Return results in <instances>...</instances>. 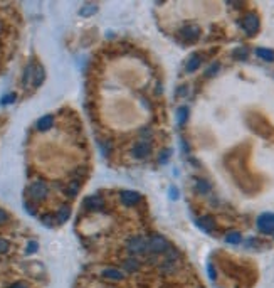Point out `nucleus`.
Masks as SVG:
<instances>
[{
  "mask_svg": "<svg viewBox=\"0 0 274 288\" xmlns=\"http://www.w3.org/2000/svg\"><path fill=\"white\" fill-rule=\"evenodd\" d=\"M49 194V187H47L46 182L42 180H35L29 185V196L32 200H44Z\"/></svg>",
  "mask_w": 274,
  "mask_h": 288,
  "instance_id": "nucleus-1",
  "label": "nucleus"
},
{
  "mask_svg": "<svg viewBox=\"0 0 274 288\" xmlns=\"http://www.w3.org/2000/svg\"><path fill=\"white\" fill-rule=\"evenodd\" d=\"M126 250L131 254H141L145 251H148V241L143 236H133V238L128 239L126 243Z\"/></svg>",
  "mask_w": 274,
  "mask_h": 288,
  "instance_id": "nucleus-2",
  "label": "nucleus"
},
{
  "mask_svg": "<svg viewBox=\"0 0 274 288\" xmlns=\"http://www.w3.org/2000/svg\"><path fill=\"white\" fill-rule=\"evenodd\" d=\"M240 25H242L244 32H246L247 36H256L259 27H261V22H259V17L256 16V14H247V16H244V19L240 20Z\"/></svg>",
  "mask_w": 274,
  "mask_h": 288,
  "instance_id": "nucleus-3",
  "label": "nucleus"
},
{
  "mask_svg": "<svg viewBox=\"0 0 274 288\" xmlns=\"http://www.w3.org/2000/svg\"><path fill=\"white\" fill-rule=\"evenodd\" d=\"M257 229L264 234H274V213H264L256 221Z\"/></svg>",
  "mask_w": 274,
  "mask_h": 288,
  "instance_id": "nucleus-4",
  "label": "nucleus"
},
{
  "mask_svg": "<svg viewBox=\"0 0 274 288\" xmlns=\"http://www.w3.org/2000/svg\"><path fill=\"white\" fill-rule=\"evenodd\" d=\"M199 36H200L199 25H184V27L180 29V32H178V37L187 42V44L195 42L197 39H199Z\"/></svg>",
  "mask_w": 274,
  "mask_h": 288,
  "instance_id": "nucleus-5",
  "label": "nucleus"
},
{
  "mask_svg": "<svg viewBox=\"0 0 274 288\" xmlns=\"http://www.w3.org/2000/svg\"><path fill=\"white\" fill-rule=\"evenodd\" d=\"M169 248H170V244L163 236H153V238L148 239V251H152V253H155V254L165 253Z\"/></svg>",
  "mask_w": 274,
  "mask_h": 288,
  "instance_id": "nucleus-6",
  "label": "nucleus"
},
{
  "mask_svg": "<svg viewBox=\"0 0 274 288\" xmlns=\"http://www.w3.org/2000/svg\"><path fill=\"white\" fill-rule=\"evenodd\" d=\"M152 154V147H150L148 142H138V144L133 145V150H131V155L135 159H147V157Z\"/></svg>",
  "mask_w": 274,
  "mask_h": 288,
  "instance_id": "nucleus-7",
  "label": "nucleus"
},
{
  "mask_svg": "<svg viewBox=\"0 0 274 288\" xmlns=\"http://www.w3.org/2000/svg\"><path fill=\"white\" fill-rule=\"evenodd\" d=\"M120 199H121V202L125 206H135V204H138L141 200V194H138L135 191H121Z\"/></svg>",
  "mask_w": 274,
  "mask_h": 288,
  "instance_id": "nucleus-8",
  "label": "nucleus"
},
{
  "mask_svg": "<svg viewBox=\"0 0 274 288\" xmlns=\"http://www.w3.org/2000/svg\"><path fill=\"white\" fill-rule=\"evenodd\" d=\"M195 224L199 226L202 231H206V233H212V231H215V228H217V224H215L214 217H210V216L199 217V219L195 221Z\"/></svg>",
  "mask_w": 274,
  "mask_h": 288,
  "instance_id": "nucleus-9",
  "label": "nucleus"
},
{
  "mask_svg": "<svg viewBox=\"0 0 274 288\" xmlns=\"http://www.w3.org/2000/svg\"><path fill=\"white\" fill-rule=\"evenodd\" d=\"M101 275L108 280H113V282H121V280L125 278L123 271L121 270H118V268H104L103 271H101Z\"/></svg>",
  "mask_w": 274,
  "mask_h": 288,
  "instance_id": "nucleus-10",
  "label": "nucleus"
},
{
  "mask_svg": "<svg viewBox=\"0 0 274 288\" xmlns=\"http://www.w3.org/2000/svg\"><path fill=\"white\" fill-rule=\"evenodd\" d=\"M46 79V69L42 68V64H35L34 66V76H32V85L34 86H41Z\"/></svg>",
  "mask_w": 274,
  "mask_h": 288,
  "instance_id": "nucleus-11",
  "label": "nucleus"
},
{
  "mask_svg": "<svg viewBox=\"0 0 274 288\" xmlns=\"http://www.w3.org/2000/svg\"><path fill=\"white\" fill-rule=\"evenodd\" d=\"M52 123H54V116L52 115H46V116H42V118L37 120L35 126H37L39 132H46V130H49L51 126H52Z\"/></svg>",
  "mask_w": 274,
  "mask_h": 288,
  "instance_id": "nucleus-12",
  "label": "nucleus"
},
{
  "mask_svg": "<svg viewBox=\"0 0 274 288\" xmlns=\"http://www.w3.org/2000/svg\"><path fill=\"white\" fill-rule=\"evenodd\" d=\"M71 217V207L68 206V204H64V206L59 207V211L56 213V222H59V224H63Z\"/></svg>",
  "mask_w": 274,
  "mask_h": 288,
  "instance_id": "nucleus-13",
  "label": "nucleus"
},
{
  "mask_svg": "<svg viewBox=\"0 0 274 288\" xmlns=\"http://www.w3.org/2000/svg\"><path fill=\"white\" fill-rule=\"evenodd\" d=\"M85 204L87 209H101L103 207V198L101 196H89L85 200Z\"/></svg>",
  "mask_w": 274,
  "mask_h": 288,
  "instance_id": "nucleus-14",
  "label": "nucleus"
},
{
  "mask_svg": "<svg viewBox=\"0 0 274 288\" xmlns=\"http://www.w3.org/2000/svg\"><path fill=\"white\" fill-rule=\"evenodd\" d=\"M200 64H202V57H200L199 54H193L187 61V64H185V69H187V72H193L200 68Z\"/></svg>",
  "mask_w": 274,
  "mask_h": 288,
  "instance_id": "nucleus-15",
  "label": "nucleus"
},
{
  "mask_svg": "<svg viewBox=\"0 0 274 288\" xmlns=\"http://www.w3.org/2000/svg\"><path fill=\"white\" fill-rule=\"evenodd\" d=\"M123 270L130 273L138 271V270H140V261H138L137 258H126V260L123 261Z\"/></svg>",
  "mask_w": 274,
  "mask_h": 288,
  "instance_id": "nucleus-16",
  "label": "nucleus"
},
{
  "mask_svg": "<svg viewBox=\"0 0 274 288\" xmlns=\"http://www.w3.org/2000/svg\"><path fill=\"white\" fill-rule=\"evenodd\" d=\"M256 56H259L261 59L271 63V61H274V51L268 49V47H257V49H256Z\"/></svg>",
  "mask_w": 274,
  "mask_h": 288,
  "instance_id": "nucleus-17",
  "label": "nucleus"
},
{
  "mask_svg": "<svg viewBox=\"0 0 274 288\" xmlns=\"http://www.w3.org/2000/svg\"><path fill=\"white\" fill-rule=\"evenodd\" d=\"M32 76H34V64L29 63L24 71V78H22V86H24V88H27V86L32 83Z\"/></svg>",
  "mask_w": 274,
  "mask_h": 288,
  "instance_id": "nucleus-18",
  "label": "nucleus"
},
{
  "mask_svg": "<svg viewBox=\"0 0 274 288\" xmlns=\"http://www.w3.org/2000/svg\"><path fill=\"white\" fill-rule=\"evenodd\" d=\"M79 189H81V182L78 180H71L68 184V187H66V194L69 196V198H76L79 192Z\"/></svg>",
  "mask_w": 274,
  "mask_h": 288,
  "instance_id": "nucleus-19",
  "label": "nucleus"
},
{
  "mask_svg": "<svg viewBox=\"0 0 274 288\" xmlns=\"http://www.w3.org/2000/svg\"><path fill=\"white\" fill-rule=\"evenodd\" d=\"M193 185H195V189L200 192V194H207V192L210 191V184L206 180V179H195Z\"/></svg>",
  "mask_w": 274,
  "mask_h": 288,
  "instance_id": "nucleus-20",
  "label": "nucleus"
},
{
  "mask_svg": "<svg viewBox=\"0 0 274 288\" xmlns=\"http://www.w3.org/2000/svg\"><path fill=\"white\" fill-rule=\"evenodd\" d=\"M225 241H227L229 244H239L240 241H242V234H240L239 231H231L225 234Z\"/></svg>",
  "mask_w": 274,
  "mask_h": 288,
  "instance_id": "nucleus-21",
  "label": "nucleus"
},
{
  "mask_svg": "<svg viewBox=\"0 0 274 288\" xmlns=\"http://www.w3.org/2000/svg\"><path fill=\"white\" fill-rule=\"evenodd\" d=\"M165 253H167V261H175V260H178V258H180L178 250H175L173 246H170L169 250L165 251Z\"/></svg>",
  "mask_w": 274,
  "mask_h": 288,
  "instance_id": "nucleus-22",
  "label": "nucleus"
},
{
  "mask_svg": "<svg viewBox=\"0 0 274 288\" xmlns=\"http://www.w3.org/2000/svg\"><path fill=\"white\" fill-rule=\"evenodd\" d=\"M96 12H98L96 5H85L81 10H79V14H81V16H85V17L91 16V14H96Z\"/></svg>",
  "mask_w": 274,
  "mask_h": 288,
  "instance_id": "nucleus-23",
  "label": "nucleus"
},
{
  "mask_svg": "<svg viewBox=\"0 0 274 288\" xmlns=\"http://www.w3.org/2000/svg\"><path fill=\"white\" fill-rule=\"evenodd\" d=\"M177 118H178V123H180V125H184V123L187 122V118H188V108H180V110H178Z\"/></svg>",
  "mask_w": 274,
  "mask_h": 288,
  "instance_id": "nucleus-24",
  "label": "nucleus"
},
{
  "mask_svg": "<svg viewBox=\"0 0 274 288\" xmlns=\"http://www.w3.org/2000/svg\"><path fill=\"white\" fill-rule=\"evenodd\" d=\"M85 177H86V167H78V169L74 170V179H72V180L81 182Z\"/></svg>",
  "mask_w": 274,
  "mask_h": 288,
  "instance_id": "nucleus-25",
  "label": "nucleus"
},
{
  "mask_svg": "<svg viewBox=\"0 0 274 288\" xmlns=\"http://www.w3.org/2000/svg\"><path fill=\"white\" fill-rule=\"evenodd\" d=\"M234 54H236L237 59H246V57H247V49H246V47H237V49L234 51Z\"/></svg>",
  "mask_w": 274,
  "mask_h": 288,
  "instance_id": "nucleus-26",
  "label": "nucleus"
},
{
  "mask_svg": "<svg viewBox=\"0 0 274 288\" xmlns=\"http://www.w3.org/2000/svg\"><path fill=\"white\" fill-rule=\"evenodd\" d=\"M54 221H56V216H51V214H46V216H42V222L46 226H51V228H52Z\"/></svg>",
  "mask_w": 274,
  "mask_h": 288,
  "instance_id": "nucleus-27",
  "label": "nucleus"
},
{
  "mask_svg": "<svg viewBox=\"0 0 274 288\" xmlns=\"http://www.w3.org/2000/svg\"><path fill=\"white\" fill-rule=\"evenodd\" d=\"M9 248H10L9 241H7V239H3V238H0V254L7 253V251H9Z\"/></svg>",
  "mask_w": 274,
  "mask_h": 288,
  "instance_id": "nucleus-28",
  "label": "nucleus"
},
{
  "mask_svg": "<svg viewBox=\"0 0 274 288\" xmlns=\"http://www.w3.org/2000/svg\"><path fill=\"white\" fill-rule=\"evenodd\" d=\"M170 154H171V152L169 150V148H165V150H163L162 154H160V162H162V163H165L167 160H169Z\"/></svg>",
  "mask_w": 274,
  "mask_h": 288,
  "instance_id": "nucleus-29",
  "label": "nucleus"
},
{
  "mask_svg": "<svg viewBox=\"0 0 274 288\" xmlns=\"http://www.w3.org/2000/svg\"><path fill=\"white\" fill-rule=\"evenodd\" d=\"M7 221H9V214H7L5 211L2 209V207H0V226L5 224Z\"/></svg>",
  "mask_w": 274,
  "mask_h": 288,
  "instance_id": "nucleus-30",
  "label": "nucleus"
},
{
  "mask_svg": "<svg viewBox=\"0 0 274 288\" xmlns=\"http://www.w3.org/2000/svg\"><path fill=\"white\" fill-rule=\"evenodd\" d=\"M12 101H16V94L10 93V94H7V96L2 100V105H9V103H12Z\"/></svg>",
  "mask_w": 274,
  "mask_h": 288,
  "instance_id": "nucleus-31",
  "label": "nucleus"
},
{
  "mask_svg": "<svg viewBox=\"0 0 274 288\" xmlns=\"http://www.w3.org/2000/svg\"><path fill=\"white\" fill-rule=\"evenodd\" d=\"M219 68H221V64H219V63H214V64H212V66L209 68V71H207V76L215 74V72L219 71Z\"/></svg>",
  "mask_w": 274,
  "mask_h": 288,
  "instance_id": "nucleus-32",
  "label": "nucleus"
},
{
  "mask_svg": "<svg viewBox=\"0 0 274 288\" xmlns=\"http://www.w3.org/2000/svg\"><path fill=\"white\" fill-rule=\"evenodd\" d=\"M35 251H37V243L31 241V243H29V246H27V253L31 254V253H35Z\"/></svg>",
  "mask_w": 274,
  "mask_h": 288,
  "instance_id": "nucleus-33",
  "label": "nucleus"
},
{
  "mask_svg": "<svg viewBox=\"0 0 274 288\" xmlns=\"http://www.w3.org/2000/svg\"><path fill=\"white\" fill-rule=\"evenodd\" d=\"M25 209L29 211V214H34V216H35V214H37V211H35V207H32V206H31V202H25Z\"/></svg>",
  "mask_w": 274,
  "mask_h": 288,
  "instance_id": "nucleus-34",
  "label": "nucleus"
},
{
  "mask_svg": "<svg viewBox=\"0 0 274 288\" xmlns=\"http://www.w3.org/2000/svg\"><path fill=\"white\" fill-rule=\"evenodd\" d=\"M9 288H29L25 283H14V285H10Z\"/></svg>",
  "mask_w": 274,
  "mask_h": 288,
  "instance_id": "nucleus-35",
  "label": "nucleus"
},
{
  "mask_svg": "<svg viewBox=\"0 0 274 288\" xmlns=\"http://www.w3.org/2000/svg\"><path fill=\"white\" fill-rule=\"evenodd\" d=\"M182 93H187V86H180V88H178V91H177V94H182Z\"/></svg>",
  "mask_w": 274,
  "mask_h": 288,
  "instance_id": "nucleus-36",
  "label": "nucleus"
},
{
  "mask_svg": "<svg viewBox=\"0 0 274 288\" xmlns=\"http://www.w3.org/2000/svg\"><path fill=\"white\" fill-rule=\"evenodd\" d=\"M177 189H175V187H171V198H173V199H177Z\"/></svg>",
  "mask_w": 274,
  "mask_h": 288,
  "instance_id": "nucleus-37",
  "label": "nucleus"
},
{
  "mask_svg": "<svg viewBox=\"0 0 274 288\" xmlns=\"http://www.w3.org/2000/svg\"><path fill=\"white\" fill-rule=\"evenodd\" d=\"M2 29H3V25H2V22H0V32H2Z\"/></svg>",
  "mask_w": 274,
  "mask_h": 288,
  "instance_id": "nucleus-38",
  "label": "nucleus"
}]
</instances>
